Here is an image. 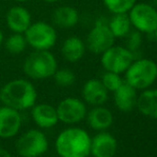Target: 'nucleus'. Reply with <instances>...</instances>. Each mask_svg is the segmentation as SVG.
Segmentation results:
<instances>
[{"mask_svg":"<svg viewBox=\"0 0 157 157\" xmlns=\"http://www.w3.org/2000/svg\"><path fill=\"white\" fill-rule=\"evenodd\" d=\"M37 92L34 85L25 78H17L6 82L0 89V101L18 111L31 109L36 104Z\"/></svg>","mask_w":157,"mask_h":157,"instance_id":"obj_1","label":"nucleus"},{"mask_svg":"<svg viewBox=\"0 0 157 157\" xmlns=\"http://www.w3.org/2000/svg\"><path fill=\"white\" fill-rule=\"evenodd\" d=\"M90 147L91 137L79 127L65 128L55 141V149L60 157H88Z\"/></svg>","mask_w":157,"mask_h":157,"instance_id":"obj_2","label":"nucleus"},{"mask_svg":"<svg viewBox=\"0 0 157 157\" xmlns=\"http://www.w3.org/2000/svg\"><path fill=\"white\" fill-rule=\"evenodd\" d=\"M58 62L50 50H34L26 57L23 63L25 75L33 80H44L54 76Z\"/></svg>","mask_w":157,"mask_h":157,"instance_id":"obj_3","label":"nucleus"},{"mask_svg":"<svg viewBox=\"0 0 157 157\" xmlns=\"http://www.w3.org/2000/svg\"><path fill=\"white\" fill-rule=\"evenodd\" d=\"M157 79V63L149 58H136L125 71V82L136 90L149 89Z\"/></svg>","mask_w":157,"mask_h":157,"instance_id":"obj_4","label":"nucleus"},{"mask_svg":"<svg viewBox=\"0 0 157 157\" xmlns=\"http://www.w3.org/2000/svg\"><path fill=\"white\" fill-rule=\"evenodd\" d=\"M27 44L34 50H50L57 43L56 28L46 21H35L24 33Z\"/></svg>","mask_w":157,"mask_h":157,"instance_id":"obj_5","label":"nucleus"},{"mask_svg":"<svg viewBox=\"0 0 157 157\" xmlns=\"http://www.w3.org/2000/svg\"><path fill=\"white\" fill-rule=\"evenodd\" d=\"M127 15L132 27L142 34H153L157 29V9L147 2H136Z\"/></svg>","mask_w":157,"mask_h":157,"instance_id":"obj_6","label":"nucleus"},{"mask_svg":"<svg viewBox=\"0 0 157 157\" xmlns=\"http://www.w3.org/2000/svg\"><path fill=\"white\" fill-rule=\"evenodd\" d=\"M48 139L40 129H29L21 134L15 143V150L21 157H40L47 152Z\"/></svg>","mask_w":157,"mask_h":157,"instance_id":"obj_7","label":"nucleus"},{"mask_svg":"<svg viewBox=\"0 0 157 157\" xmlns=\"http://www.w3.org/2000/svg\"><path fill=\"white\" fill-rule=\"evenodd\" d=\"M135 60V55L126 46L113 45L101 55V64L107 72L122 74Z\"/></svg>","mask_w":157,"mask_h":157,"instance_id":"obj_8","label":"nucleus"},{"mask_svg":"<svg viewBox=\"0 0 157 157\" xmlns=\"http://www.w3.org/2000/svg\"><path fill=\"white\" fill-rule=\"evenodd\" d=\"M116 42V37L110 31L108 24L103 21H96L86 39V47L94 55H101L111 47Z\"/></svg>","mask_w":157,"mask_h":157,"instance_id":"obj_9","label":"nucleus"},{"mask_svg":"<svg viewBox=\"0 0 157 157\" xmlns=\"http://www.w3.org/2000/svg\"><path fill=\"white\" fill-rule=\"evenodd\" d=\"M58 119L64 124H76L87 116V107L82 101L76 97H66L56 107Z\"/></svg>","mask_w":157,"mask_h":157,"instance_id":"obj_10","label":"nucleus"},{"mask_svg":"<svg viewBox=\"0 0 157 157\" xmlns=\"http://www.w3.org/2000/svg\"><path fill=\"white\" fill-rule=\"evenodd\" d=\"M21 125V111L3 105L0 107V138L10 139L17 136Z\"/></svg>","mask_w":157,"mask_h":157,"instance_id":"obj_11","label":"nucleus"},{"mask_svg":"<svg viewBox=\"0 0 157 157\" xmlns=\"http://www.w3.org/2000/svg\"><path fill=\"white\" fill-rule=\"evenodd\" d=\"M6 23L13 33H25L32 24L31 14L25 6H14L6 12Z\"/></svg>","mask_w":157,"mask_h":157,"instance_id":"obj_12","label":"nucleus"},{"mask_svg":"<svg viewBox=\"0 0 157 157\" xmlns=\"http://www.w3.org/2000/svg\"><path fill=\"white\" fill-rule=\"evenodd\" d=\"M118 149V143L112 135L101 132L91 139L90 154L93 157H113Z\"/></svg>","mask_w":157,"mask_h":157,"instance_id":"obj_13","label":"nucleus"},{"mask_svg":"<svg viewBox=\"0 0 157 157\" xmlns=\"http://www.w3.org/2000/svg\"><path fill=\"white\" fill-rule=\"evenodd\" d=\"M32 121L42 129H48L59 122L56 107L49 104H35L31 108Z\"/></svg>","mask_w":157,"mask_h":157,"instance_id":"obj_14","label":"nucleus"},{"mask_svg":"<svg viewBox=\"0 0 157 157\" xmlns=\"http://www.w3.org/2000/svg\"><path fill=\"white\" fill-rule=\"evenodd\" d=\"M81 95L86 103L93 106H101L108 99V91L99 79H89L81 90Z\"/></svg>","mask_w":157,"mask_h":157,"instance_id":"obj_15","label":"nucleus"},{"mask_svg":"<svg viewBox=\"0 0 157 157\" xmlns=\"http://www.w3.org/2000/svg\"><path fill=\"white\" fill-rule=\"evenodd\" d=\"M52 21L55 27L61 29H72L78 24L79 13L74 6H61L52 12Z\"/></svg>","mask_w":157,"mask_h":157,"instance_id":"obj_16","label":"nucleus"},{"mask_svg":"<svg viewBox=\"0 0 157 157\" xmlns=\"http://www.w3.org/2000/svg\"><path fill=\"white\" fill-rule=\"evenodd\" d=\"M113 93L114 105L120 111L129 112L134 109L137 104V97H138L135 88L124 81Z\"/></svg>","mask_w":157,"mask_h":157,"instance_id":"obj_17","label":"nucleus"},{"mask_svg":"<svg viewBox=\"0 0 157 157\" xmlns=\"http://www.w3.org/2000/svg\"><path fill=\"white\" fill-rule=\"evenodd\" d=\"M86 43L78 36H70L64 40L61 46L63 59L70 63H76L83 58L86 54Z\"/></svg>","mask_w":157,"mask_h":157,"instance_id":"obj_18","label":"nucleus"},{"mask_svg":"<svg viewBox=\"0 0 157 157\" xmlns=\"http://www.w3.org/2000/svg\"><path fill=\"white\" fill-rule=\"evenodd\" d=\"M88 124L95 130H104L111 126L113 122V117L110 110L107 108L95 106V108L89 111L86 116Z\"/></svg>","mask_w":157,"mask_h":157,"instance_id":"obj_19","label":"nucleus"},{"mask_svg":"<svg viewBox=\"0 0 157 157\" xmlns=\"http://www.w3.org/2000/svg\"><path fill=\"white\" fill-rule=\"evenodd\" d=\"M136 106L145 117L157 119V89H145L137 97Z\"/></svg>","mask_w":157,"mask_h":157,"instance_id":"obj_20","label":"nucleus"},{"mask_svg":"<svg viewBox=\"0 0 157 157\" xmlns=\"http://www.w3.org/2000/svg\"><path fill=\"white\" fill-rule=\"evenodd\" d=\"M108 27L116 39H125L132 31V24L128 18L127 13L122 14H112L108 21Z\"/></svg>","mask_w":157,"mask_h":157,"instance_id":"obj_21","label":"nucleus"},{"mask_svg":"<svg viewBox=\"0 0 157 157\" xmlns=\"http://www.w3.org/2000/svg\"><path fill=\"white\" fill-rule=\"evenodd\" d=\"M28 44L24 33H12L4 42V48L11 55H21L27 48Z\"/></svg>","mask_w":157,"mask_h":157,"instance_id":"obj_22","label":"nucleus"},{"mask_svg":"<svg viewBox=\"0 0 157 157\" xmlns=\"http://www.w3.org/2000/svg\"><path fill=\"white\" fill-rule=\"evenodd\" d=\"M137 0H103L105 8L112 14L128 13Z\"/></svg>","mask_w":157,"mask_h":157,"instance_id":"obj_23","label":"nucleus"},{"mask_svg":"<svg viewBox=\"0 0 157 157\" xmlns=\"http://www.w3.org/2000/svg\"><path fill=\"white\" fill-rule=\"evenodd\" d=\"M54 80L57 86L62 88H67L74 85L76 80L74 72L70 68H57L54 74Z\"/></svg>","mask_w":157,"mask_h":157,"instance_id":"obj_24","label":"nucleus"},{"mask_svg":"<svg viewBox=\"0 0 157 157\" xmlns=\"http://www.w3.org/2000/svg\"><path fill=\"white\" fill-rule=\"evenodd\" d=\"M101 81L104 85V87L107 89V91H111V92H114L123 82H124L122 77L120 76V74H117V73H112V72H107V71H106L103 76H101Z\"/></svg>","mask_w":157,"mask_h":157,"instance_id":"obj_25","label":"nucleus"},{"mask_svg":"<svg viewBox=\"0 0 157 157\" xmlns=\"http://www.w3.org/2000/svg\"><path fill=\"white\" fill-rule=\"evenodd\" d=\"M125 39H126V43H127L126 47L135 55V52L137 50H139V48L142 45V33L134 30V31H130L128 33ZM135 59H136V57H135Z\"/></svg>","mask_w":157,"mask_h":157,"instance_id":"obj_26","label":"nucleus"},{"mask_svg":"<svg viewBox=\"0 0 157 157\" xmlns=\"http://www.w3.org/2000/svg\"><path fill=\"white\" fill-rule=\"evenodd\" d=\"M0 157H13V156L8 150L3 149V147H0Z\"/></svg>","mask_w":157,"mask_h":157,"instance_id":"obj_27","label":"nucleus"},{"mask_svg":"<svg viewBox=\"0 0 157 157\" xmlns=\"http://www.w3.org/2000/svg\"><path fill=\"white\" fill-rule=\"evenodd\" d=\"M2 43H3V33H2L1 29H0V46H1Z\"/></svg>","mask_w":157,"mask_h":157,"instance_id":"obj_28","label":"nucleus"},{"mask_svg":"<svg viewBox=\"0 0 157 157\" xmlns=\"http://www.w3.org/2000/svg\"><path fill=\"white\" fill-rule=\"evenodd\" d=\"M153 35H154V41H155V43L157 45V29L155 30V32L153 33Z\"/></svg>","mask_w":157,"mask_h":157,"instance_id":"obj_29","label":"nucleus"},{"mask_svg":"<svg viewBox=\"0 0 157 157\" xmlns=\"http://www.w3.org/2000/svg\"><path fill=\"white\" fill-rule=\"evenodd\" d=\"M45 2H47V3H54V2H57L59 1V0H44Z\"/></svg>","mask_w":157,"mask_h":157,"instance_id":"obj_30","label":"nucleus"},{"mask_svg":"<svg viewBox=\"0 0 157 157\" xmlns=\"http://www.w3.org/2000/svg\"><path fill=\"white\" fill-rule=\"evenodd\" d=\"M16 1L21 2V3H24V2H28V1H30V0H16Z\"/></svg>","mask_w":157,"mask_h":157,"instance_id":"obj_31","label":"nucleus"}]
</instances>
